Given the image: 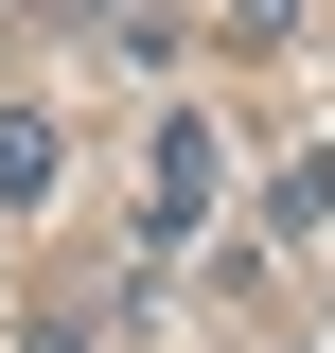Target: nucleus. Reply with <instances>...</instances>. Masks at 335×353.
<instances>
[{
  "instance_id": "f257e3e1",
  "label": "nucleus",
  "mask_w": 335,
  "mask_h": 353,
  "mask_svg": "<svg viewBox=\"0 0 335 353\" xmlns=\"http://www.w3.org/2000/svg\"><path fill=\"white\" fill-rule=\"evenodd\" d=\"M212 176H230V159H212V124H159V176H141V265L212 212Z\"/></svg>"
},
{
  "instance_id": "f03ea898",
  "label": "nucleus",
  "mask_w": 335,
  "mask_h": 353,
  "mask_svg": "<svg viewBox=\"0 0 335 353\" xmlns=\"http://www.w3.org/2000/svg\"><path fill=\"white\" fill-rule=\"evenodd\" d=\"M36 194H53V106L18 88V106H0V212H36Z\"/></svg>"
},
{
  "instance_id": "7ed1b4c3",
  "label": "nucleus",
  "mask_w": 335,
  "mask_h": 353,
  "mask_svg": "<svg viewBox=\"0 0 335 353\" xmlns=\"http://www.w3.org/2000/svg\"><path fill=\"white\" fill-rule=\"evenodd\" d=\"M300 36V0H230V53H283Z\"/></svg>"
}]
</instances>
